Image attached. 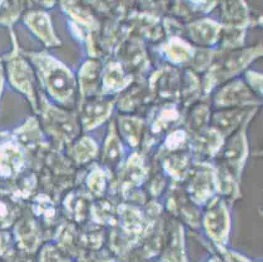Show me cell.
<instances>
[{"label":"cell","instance_id":"3957f363","mask_svg":"<svg viewBox=\"0 0 263 262\" xmlns=\"http://www.w3.org/2000/svg\"><path fill=\"white\" fill-rule=\"evenodd\" d=\"M101 65L96 60L90 59L84 63L79 73V83L83 95L96 91L99 86Z\"/></svg>","mask_w":263,"mask_h":262},{"label":"cell","instance_id":"277c9868","mask_svg":"<svg viewBox=\"0 0 263 262\" xmlns=\"http://www.w3.org/2000/svg\"><path fill=\"white\" fill-rule=\"evenodd\" d=\"M65 7L71 16L80 25L89 30H96L98 25L90 12L78 2H65Z\"/></svg>","mask_w":263,"mask_h":262},{"label":"cell","instance_id":"7a4b0ae2","mask_svg":"<svg viewBox=\"0 0 263 262\" xmlns=\"http://www.w3.org/2000/svg\"><path fill=\"white\" fill-rule=\"evenodd\" d=\"M27 21L35 34L48 46L60 44V41L54 34L50 20L46 13L42 11L32 12L28 14Z\"/></svg>","mask_w":263,"mask_h":262},{"label":"cell","instance_id":"5b68a950","mask_svg":"<svg viewBox=\"0 0 263 262\" xmlns=\"http://www.w3.org/2000/svg\"><path fill=\"white\" fill-rule=\"evenodd\" d=\"M121 78L122 73L119 66L114 62L108 63L103 72V89L105 91L114 92L121 86Z\"/></svg>","mask_w":263,"mask_h":262},{"label":"cell","instance_id":"6da1fadb","mask_svg":"<svg viewBox=\"0 0 263 262\" xmlns=\"http://www.w3.org/2000/svg\"><path fill=\"white\" fill-rule=\"evenodd\" d=\"M34 59L42 80L51 93L61 98L73 94L77 83L73 74L65 65L44 54L36 55Z\"/></svg>","mask_w":263,"mask_h":262}]
</instances>
